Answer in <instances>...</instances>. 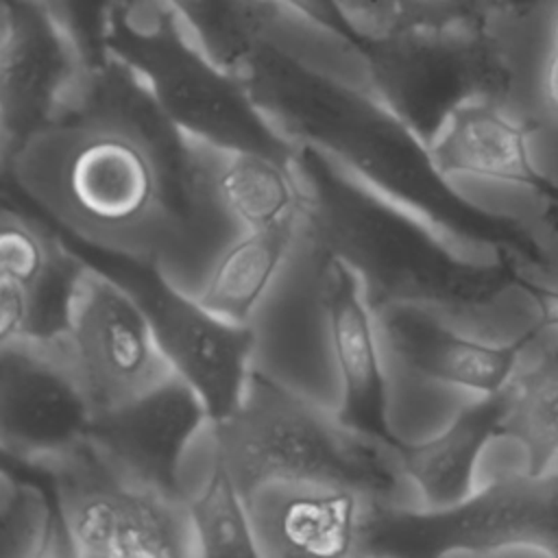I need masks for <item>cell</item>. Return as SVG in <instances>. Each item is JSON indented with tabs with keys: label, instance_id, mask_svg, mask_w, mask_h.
<instances>
[{
	"label": "cell",
	"instance_id": "6da1fadb",
	"mask_svg": "<svg viewBox=\"0 0 558 558\" xmlns=\"http://www.w3.org/2000/svg\"><path fill=\"white\" fill-rule=\"evenodd\" d=\"M0 168L4 187L70 240L107 255L163 266L222 225L198 142L113 54L83 72L54 120Z\"/></svg>",
	"mask_w": 558,
	"mask_h": 558
},
{
	"label": "cell",
	"instance_id": "7a4b0ae2",
	"mask_svg": "<svg viewBox=\"0 0 558 558\" xmlns=\"http://www.w3.org/2000/svg\"><path fill=\"white\" fill-rule=\"evenodd\" d=\"M231 72L299 148L323 155L475 251L512 253L527 266H547V253L525 222L466 198L436 166L427 142L371 83H349L268 33L255 39Z\"/></svg>",
	"mask_w": 558,
	"mask_h": 558
},
{
	"label": "cell",
	"instance_id": "3957f363",
	"mask_svg": "<svg viewBox=\"0 0 558 558\" xmlns=\"http://www.w3.org/2000/svg\"><path fill=\"white\" fill-rule=\"evenodd\" d=\"M301 244L342 259L371 303H416L456 320L486 312L523 279L512 253L475 257L471 246L323 155L299 148Z\"/></svg>",
	"mask_w": 558,
	"mask_h": 558
},
{
	"label": "cell",
	"instance_id": "277c9868",
	"mask_svg": "<svg viewBox=\"0 0 558 558\" xmlns=\"http://www.w3.org/2000/svg\"><path fill=\"white\" fill-rule=\"evenodd\" d=\"M209 429L246 497L272 480H312L355 486L384 506H414L399 438L366 434L325 401L259 368L238 408Z\"/></svg>",
	"mask_w": 558,
	"mask_h": 558
},
{
	"label": "cell",
	"instance_id": "5b68a950",
	"mask_svg": "<svg viewBox=\"0 0 558 558\" xmlns=\"http://www.w3.org/2000/svg\"><path fill=\"white\" fill-rule=\"evenodd\" d=\"M142 2H116L107 50L144 78L168 118L209 148L294 159L299 146L262 111L244 81L187 41L166 2L155 0L150 17L137 22Z\"/></svg>",
	"mask_w": 558,
	"mask_h": 558
},
{
	"label": "cell",
	"instance_id": "8992f818",
	"mask_svg": "<svg viewBox=\"0 0 558 558\" xmlns=\"http://www.w3.org/2000/svg\"><path fill=\"white\" fill-rule=\"evenodd\" d=\"M24 466L37 471L50 486L70 556H196L183 495L168 493L133 475L89 436Z\"/></svg>",
	"mask_w": 558,
	"mask_h": 558
},
{
	"label": "cell",
	"instance_id": "52a82bcc",
	"mask_svg": "<svg viewBox=\"0 0 558 558\" xmlns=\"http://www.w3.org/2000/svg\"><path fill=\"white\" fill-rule=\"evenodd\" d=\"M357 57L377 96L432 142L447 118L471 100L504 105L514 68L488 26L401 28L368 35Z\"/></svg>",
	"mask_w": 558,
	"mask_h": 558
},
{
	"label": "cell",
	"instance_id": "ba28073f",
	"mask_svg": "<svg viewBox=\"0 0 558 558\" xmlns=\"http://www.w3.org/2000/svg\"><path fill=\"white\" fill-rule=\"evenodd\" d=\"M517 549L558 556V471L499 475L456 506L381 508L368 556H495Z\"/></svg>",
	"mask_w": 558,
	"mask_h": 558
},
{
	"label": "cell",
	"instance_id": "9c48e42d",
	"mask_svg": "<svg viewBox=\"0 0 558 558\" xmlns=\"http://www.w3.org/2000/svg\"><path fill=\"white\" fill-rule=\"evenodd\" d=\"M70 242L89 264L113 275L137 299L172 373L201 395L211 423L227 418L255 373L257 325L214 314L161 264L107 255Z\"/></svg>",
	"mask_w": 558,
	"mask_h": 558
},
{
	"label": "cell",
	"instance_id": "30bf717a",
	"mask_svg": "<svg viewBox=\"0 0 558 558\" xmlns=\"http://www.w3.org/2000/svg\"><path fill=\"white\" fill-rule=\"evenodd\" d=\"M61 342L94 416L174 375L137 299L94 264L76 286Z\"/></svg>",
	"mask_w": 558,
	"mask_h": 558
},
{
	"label": "cell",
	"instance_id": "8fae6325",
	"mask_svg": "<svg viewBox=\"0 0 558 558\" xmlns=\"http://www.w3.org/2000/svg\"><path fill=\"white\" fill-rule=\"evenodd\" d=\"M299 253L314 270V307L333 377L336 414L381 438H397L390 418V364L377 310L360 277L338 257L301 244Z\"/></svg>",
	"mask_w": 558,
	"mask_h": 558
},
{
	"label": "cell",
	"instance_id": "7c38bea8",
	"mask_svg": "<svg viewBox=\"0 0 558 558\" xmlns=\"http://www.w3.org/2000/svg\"><path fill=\"white\" fill-rule=\"evenodd\" d=\"M87 259L20 194L4 187L0 218V342L59 338Z\"/></svg>",
	"mask_w": 558,
	"mask_h": 558
},
{
	"label": "cell",
	"instance_id": "4fadbf2b",
	"mask_svg": "<svg viewBox=\"0 0 558 558\" xmlns=\"http://www.w3.org/2000/svg\"><path fill=\"white\" fill-rule=\"evenodd\" d=\"M94 410L63 349L50 340L0 342V451L35 464L89 432Z\"/></svg>",
	"mask_w": 558,
	"mask_h": 558
},
{
	"label": "cell",
	"instance_id": "5bb4252c",
	"mask_svg": "<svg viewBox=\"0 0 558 558\" xmlns=\"http://www.w3.org/2000/svg\"><path fill=\"white\" fill-rule=\"evenodd\" d=\"M83 72L72 39L41 0H2L0 163L54 120Z\"/></svg>",
	"mask_w": 558,
	"mask_h": 558
},
{
	"label": "cell",
	"instance_id": "9a60e30c",
	"mask_svg": "<svg viewBox=\"0 0 558 558\" xmlns=\"http://www.w3.org/2000/svg\"><path fill=\"white\" fill-rule=\"evenodd\" d=\"M379 331L390 373L471 392V397L504 390L519 371L527 344L541 331L532 325L508 342H488L462 331L456 318L416 303H388L377 307Z\"/></svg>",
	"mask_w": 558,
	"mask_h": 558
},
{
	"label": "cell",
	"instance_id": "2e32d148",
	"mask_svg": "<svg viewBox=\"0 0 558 558\" xmlns=\"http://www.w3.org/2000/svg\"><path fill=\"white\" fill-rule=\"evenodd\" d=\"M248 506L262 558L368 556L373 521L384 508L355 486L312 480L266 482L248 495Z\"/></svg>",
	"mask_w": 558,
	"mask_h": 558
},
{
	"label": "cell",
	"instance_id": "e0dca14e",
	"mask_svg": "<svg viewBox=\"0 0 558 558\" xmlns=\"http://www.w3.org/2000/svg\"><path fill=\"white\" fill-rule=\"evenodd\" d=\"M209 423L201 395L170 375L137 399L96 414L87 436L133 475L183 495L185 458Z\"/></svg>",
	"mask_w": 558,
	"mask_h": 558
},
{
	"label": "cell",
	"instance_id": "ac0fdd59",
	"mask_svg": "<svg viewBox=\"0 0 558 558\" xmlns=\"http://www.w3.org/2000/svg\"><path fill=\"white\" fill-rule=\"evenodd\" d=\"M504 410L506 388L471 397L432 436L397 440L401 471L414 499L412 508H449L480 486L477 466L488 442L499 438Z\"/></svg>",
	"mask_w": 558,
	"mask_h": 558
},
{
	"label": "cell",
	"instance_id": "d6986e66",
	"mask_svg": "<svg viewBox=\"0 0 558 558\" xmlns=\"http://www.w3.org/2000/svg\"><path fill=\"white\" fill-rule=\"evenodd\" d=\"M429 153L451 181L473 177L512 183L534 192L543 203L558 194V183L532 161L527 126L493 100H471L458 107L432 137Z\"/></svg>",
	"mask_w": 558,
	"mask_h": 558
},
{
	"label": "cell",
	"instance_id": "ffe728a7",
	"mask_svg": "<svg viewBox=\"0 0 558 558\" xmlns=\"http://www.w3.org/2000/svg\"><path fill=\"white\" fill-rule=\"evenodd\" d=\"M301 218L231 233L211 251L203 277L187 290L214 314L257 325L296 255Z\"/></svg>",
	"mask_w": 558,
	"mask_h": 558
},
{
	"label": "cell",
	"instance_id": "44dd1931",
	"mask_svg": "<svg viewBox=\"0 0 558 558\" xmlns=\"http://www.w3.org/2000/svg\"><path fill=\"white\" fill-rule=\"evenodd\" d=\"M201 146L209 203L231 231L259 229L303 216V179L294 159Z\"/></svg>",
	"mask_w": 558,
	"mask_h": 558
},
{
	"label": "cell",
	"instance_id": "7402d4cb",
	"mask_svg": "<svg viewBox=\"0 0 558 558\" xmlns=\"http://www.w3.org/2000/svg\"><path fill=\"white\" fill-rule=\"evenodd\" d=\"M190 458L201 466L192 482L183 480L196 556H259L248 497L222 460L209 427L190 449Z\"/></svg>",
	"mask_w": 558,
	"mask_h": 558
},
{
	"label": "cell",
	"instance_id": "603a6c76",
	"mask_svg": "<svg viewBox=\"0 0 558 558\" xmlns=\"http://www.w3.org/2000/svg\"><path fill=\"white\" fill-rule=\"evenodd\" d=\"M70 556L54 495L31 466L2 458L0 558Z\"/></svg>",
	"mask_w": 558,
	"mask_h": 558
},
{
	"label": "cell",
	"instance_id": "cb8c5ba5",
	"mask_svg": "<svg viewBox=\"0 0 558 558\" xmlns=\"http://www.w3.org/2000/svg\"><path fill=\"white\" fill-rule=\"evenodd\" d=\"M499 438L521 445L527 473L538 475L551 466L558 456V344L530 368H519L506 386Z\"/></svg>",
	"mask_w": 558,
	"mask_h": 558
},
{
	"label": "cell",
	"instance_id": "d4e9b609",
	"mask_svg": "<svg viewBox=\"0 0 558 558\" xmlns=\"http://www.w3.org/2000/svg\"><path fill=\"white\" fill-rule=\"evenodd\" d=\"M194 33L196 44L233 70L248 48L279 20L275 0H163Z\"/></svg>",
	"mask_w": 558,
	"mask_h": 558
},
{
	"label": "cell",
	"instance_id": "484cf974",
	"mask_svg": "<svg viewBox=\"0 0 558 558\" xmlns=\"http://www.w3.org/2000/svg\"><path fill=\"white\" fill-rule=\"evenodd\" d=\"M52 17L72 39L83 70L100 68L111 54L107 50V33L111 11L118 0H41Z\"/></svg>",
	"mask_w": 558,
	"mask_h": 558
},
{
	"label": "cell",
	"instance_id": "4316f807",
	"mask_svg": "<svg viewBox=\"0 0 558 558\" xmlns=\"http://www.w3.org/2000/svg\"><path fill=\"white\" fill-rule=\"evenodd\" d=\"M506 0H397L395 26L401 28H473L488 26Z\"/></svg>",
	"mask_w": 558,
	"mask_h": 558
},
{
	"label": "cell",
	"instance_id": "83f0119b",
	"mask_svg": "<svg viewBox=\"0 0 558 558\" xmlns=\"http://www.w3.org/2000/svg\"><path fill=\"white\" fill-rule=\"evenodd\" d=\"M281 9H290L305 17L310 24L318 26L320 31L333 35L344 48L351 52H360L366 33L347 15V11L340 7L338 0H275Z\"/></svg>",
	"mask_w": 558,
	"mask_h": 558
},
{
	"label": "cell",
	"instance_id": "f1b7e54d",
	"mask_svg": "<svg viewBox=\"0 0 558 558\" xmlns=\"http://www.w3.org/2000/svg\"><path fill=\"white\" fill-rule=\"evenodd\" d=\"M338 2L366 35H377L395 26L397 0H338Z\"/></svg>",
	"mask_w": 558,
	"mask_h": 558
},
{
	"label": "cell",
	"instance_id": "f546056e",
	"mask_svg": "<svg viewBox=\"0 0 558 558\" xmlns=\"http://www.w3.org/2000/svg\"><path fill=\"white\" fill-rule=\"evenodd\" d=\"M519 288L534 301L536 310H538V318H536V327L538 329H558V288L551 286H541L532 279H527L523 275Z\"/></svg>",
	"mask_w": 558,
	"mask_h": 558
},
{
	"label": "cell",
	"instance_id": "4dcf8cb0",
	"mask_svg": "<svg viewBox=\"0 0 558 558\" xmlns=\"http://www.w3.org/2000/svg\"><path fill=\"white\" fill-rule=\"evenodd\" d=\"M543 92H545L547 107L558 118V48L554 50V54L547 61L545 76H543Z\"/></svg>",
	"mask_w": 558,
	"mask_h": 558
},
{
	"label": "cell",
	"instance_id": "1f68e13d",
	"mask_svg": "<svg viewBox=\"0 0 558 558\" xmlns=\"http://www.w3.org/2000/svg\"><path fill=\"white\" fill-rule=\"evenodd\" d=\"M545 220L558 233V205L556 203H545Z\"/></svg>",
	"mask_w": 558,
	"mask_h": 558
},
{
	"label": "cell",
	"instance_id": "d6a6232c",
	"mask_svg": "<svg viewBox=\"0 0 558 558\" xmlns=\"http://www.w3.org/2000/svg\"><path fill=\"white\" fill-rule=\"evenodd\" d=\"M506 2H508V11H525L543 0H506Z\"/></svg>",
	"mask_w": 558,
	"mask_h": 558
},
{
	"label": "cell",
	"instance_id": "836d02e7",
	"mask_svg": "<svg viewBox=\"0 0 558 558\" xmlns=\"http://www.w3.org/2000/svg\"><path fill=\"white\" fill-rule=\"evenodd\" d=\"M554 35H556V44H558V15H556V22H554Z\"/></svg>",
	"mask_w": 558,
	"mask_h": 558
},
{
	"label": "cell",
	"instance_id": "e575fe53",
	"mask_svg": "<svg viewBox=\"0 0 558 558\" xmlns=\"http://www.w3.org/2000/svg\"><path fill=\"white\" fill-rule=\"evenodd\" d=\"M547 203H556V205H558V194H556L551 201H547Z\"/></svg>",
	"mask_w": 558,
	"mask_h": 558
}]
</instances>
